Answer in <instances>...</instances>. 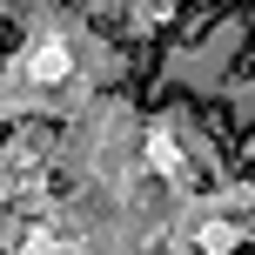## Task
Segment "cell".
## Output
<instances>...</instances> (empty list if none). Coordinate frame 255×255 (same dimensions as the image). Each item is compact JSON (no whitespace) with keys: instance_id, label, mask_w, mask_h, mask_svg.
<instances>
[{"instance_id":"cell-3","label":"cell","mask_w":255,"mask_h":255,"mask_svg":"<svg viewBox=\"0 0 255 255\" xmlns=\"http://www.w3.org/2000/svg\"><path fill=\"white\" fill-rule=\"evenodd\" d=\"M7 134H13V128H7V121H0V141H7Z\"/></svg>"},{"instance_id":"cell-2","label":"cell","mask_w":255,"mask_h":255,"mask_svg":"<svg viewBox=\"0 0 255 255\" xmlns=\"http://www.w3.org/2000/svg\"><path fill=\"white\" fill-rule=\"evenodd\" d=\"M235 255H255V242H242V249H235Z\"/></svg>"},{"instance_id":"cell-1","label":"cell","mask_w":255,"mask_h":255,"mask_svg":"<svg viewBox=\"0 0 255 255\" xmlns=\"http://www.w3.org/2000/svg\"><path fill=\"white\" fill-rule=\"evenodd\" d=\"M20 54V20H0V61H13Z\"/></svg>"}]
</instances>
